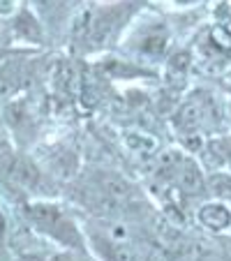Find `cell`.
Wrapping results in <instances>:
<instances>
[{
	"label": "cell",
	"instance_id": "cell-1",
	"mask_svg": "<svg viewBox=\"0 0 231 261\" xmlns=\"http://www.w3.org/2000/svg\"><path fill=\"white\" fill-rule=\"evenodd\" d=\"M0 171L5 173V178L16 185V188H35L40 182V171L35 169L33 162L25 158L12 153V148H0Z\"/></svg>",
	"mask_w": 231,
	"mask_h": 261
},
{
	"label": "cell",
	"instance_id": "cell-2",
	"mask_svg": "<svg viewBox=\"0 0 231 261\" xmlns=\"http://www.w3.org/2000/svg\"><path fill=\"white\" fill-rule=\"evenodd\" d=\"M28 215H30V220H33L35 224H40L42 229H46V231L54 233V236H60V238L67 236V238H72V241L76 238L72 224L60 215L58 208L49 206V203H35V206L28 211Z\"/></svg>",
	"mask_w": 231,
	"mask_h": 261
},
{
	"label": "cell",
	"instance_id": "cell-3",
	"mask_svg": "<svg viewBox=\"0 0 231 261\" xmlns=\"http://www.w3.org/2000/svg\"><path fill=\"white\" fill-rule=\"evenodd\" d=\"M97 190L102 194H107L111 201H116L120 208H125L132 201V188H130V182L123 180L120 176H113V173H102V176H97Z\"/></svg>",
	"mask_w": 231,
	"mask_h": 261
},
{
	"label": "cell",
	"instance_id": "cell-4",
	"mask_svg": "<svg viewBox=\"0 0 231 261\" xmlns=\"http://www.w3.org/2000/svg\"><path fill=\"white\" fill-rule=\"evenodd\" d=\"M171 176H173V180L178 182V188L187 194H199L203 190L201 173H199V169L192 162H187V160H178L173 171H171Z\"/></svg>",
	"mask_w": 231,
	"mask_h": 261
},
{
	"label": "cell",
	"instance_id": "cell-5",
	"mask_svg": "<svg viewBox=\"0 0 231 261\" xmlns=\"http://www.w3.org/2000/svg\"><path fill=\"white\" fill-rule=\"evenodd\" d=\"M23 86V69L19 63H7L0 67V95H10L19 93V88Z\"/></svg>",
	"mask_w": 231,
	"mask_h": 261
},
{
	"label": "cell",
	"instance_id": "cell-6",
	"mask_svg": "<svg viewBox=\"0 0 231 261\" xmlns=\"http://www.w3.org/2000/svg\"><path fill=\"white\" fill-rule=\"evenodd\" d=\"M118 23V12H104L97 19H90V30L88 37L95 42V44H102L107 42V37L111 35V30Z\"/></svg>",
	"mask_w": 231,
	"mask_h": 261
},
{
	"label": "cell",
	"instance_id": "cell-7",
	"mask_svg": "<svg viewBox=\"0 0 231 261\" xmlns=\"http://www.w3.org/2000/svg\"><path fill=\"white\" fill-rule=\"evenodd\" d=\"M199 220H201V224H206L208 229L220 231V229L229 227L231 215L224 206H220V203H208V206H203L201 211H199Z\"/></svg>",
	"mask_w": 231,
	"mask_h": 261
},
{
	"label": "cell",
	"instance_id": "cell-8",
	"mask_svg": "<svg viewBox=\"0 0 231 261\" xmlns=\"http://www.w3.org/2000/svg\"><path fill=\"white\" fill-rule=\"evenodd\" d=\"M56 88L60 90L63 95H67V97H72L74 93H76V84H79V79H76V72H74V67L69 63H60L58 69H56Z\"/></svg>",
	"mask_w": 231,
	"mask_h": 261
},
{
	"label": "cell",
	"instance_id": "cell-9",
	"mask_svg": "<svg viewBox=\"0 0 231 261\" xmlns=\"http://www.w3.org/2000/svg\"><path fill=\"white\" fill-rule=\"evenodd\" d=\"M199 120H201V114H199V107H194V104H185L176 114V125L183 132H194Z\"/></svg>",
	"mask_w": 231,
	"mask_h": 261
},
{
	"label": "cell",
	"instance_id": "cell-10",
	"mask_svg": "<svg viewBox=\"0 0 231 261\" xmlns=\"http://www.w3.org/2000/svg\"><path fill=\"white\" fill-rule=\"evenodd\" d=\"M109 256L111 261H143L146 256L130 243H111L109 245Z\"/></svg>",
	"mask_w": 231,
	"mask_h": 261
},
{
	"label": "cell",
	"instance_id": "cell-11",
	"mask_svg": "<svg viewBox=\"0 0 231 261\" xmlns=\"http://www.w3.org/2000/svg\"><path fill=\"white\" fill-rule=\"evenodd\" d=\"M16 33L23 35L25 40H33V42H40V37H42L40 25H37V21H35L30 14H21L19 19H16Z\"/></svg>",
	"mask_w": 231,
	"mask_h": 261
},
{
	"label": "cell",
	"instance_id": "cell-12",
	"mask_svg": "<svg viewBox=\"0 0 231 261\" xmlns=\"http://www.w3.org/2000/svg\"><path fill=\"white\" fill-rule=\"evenodd\" d=\"M125 141H127V146L132 148V150H137V153H155L158 150V141L150 137H146V134H139V132H130L127 137H125Z\"/></svg>",
	"mask_w": 231,
	"mask_h": 261
},
{
	"label": "cell",
	"instance_id": "cell-13",
	"mask_svg": "<svg viewBox=\"0 0 231 261\" xmlns=\"http://www.w3.org/2000/svg\"><path fill=\"white\" fill-rule=\"evenodd\" d=\"M211 190L215 197L220 199H231V176H224V173H215L211 178Z\"/></svg>",
	"mask_w": 231,
	"mask_h": 261
},
{
	"label": "cell",
	"instance_id": "cell-14",
	"mask_svg": "<svg viewBox=\"0 0 231 261\" xmlns=\"http://www.w3.org/2000/svg\"><path fill=\"white\" fill-rule=\"evenodd\" d=\"M35 3H37V7H40L44 14H56V12L65 5V0H35Z\"/></svg>",
	"mask_w": 231,
	"mask_h": 261
},
{
	"label": "cell",
	"instance_id": "cell-15",
	"mask_svg": "<svg viewBox=\"0 0 231 261\" xmlns=\"http://www.w3.org/2000/svg\"><path fill=\"white\" fill-rule=\"evenodd\" d=\"M143 261H169V259H167V254H164L162 250H152Z\"/></svg>",
	"mask_w": 231,
	"mask_h": 261
},
{
	"label": "cell",
	"instance_id": "cell-16",
	"mask_svg": "<svg viewBox=\"0 0 231 261\" xmlns=\"http://www.w3.org/2000/svg\"><path fill=\"white\" fill-rule=\"evenodd\" d=\"M5 229H7V224H5V217L0 215V241H3V236H5Z\"/></svg>",
	"mask_w": 231,
	"mask_h": 261
},
{
	"label": "cell",
	"instance_id": "cell-17",
	"mask_svg": "<svg viewBox=\"0 0 231 261\" xmlns=\"http://www.w3.org/2000/svg\"><path fill=\"white\" fill-rule=\"evenodd\" d=\"M16 261H42V259H37V256H21V259H16Z\"/></svg>",
	"mask_w": 231,
	"mask_h": 261
},
{
	"label": "cell",
	"instance_id": "cell-18",
	"mask_svg": "<svg viewBox=\"0 0 231 261\" xmlns=\"http://www.w3.org/2000/svg\"><path fill=\"white\" fill-rule=\"evenodd\" d=\"M226 254H229V259H231V243H226Z\"/></svg>",
	"mask_w": 231,
	"mask_h": 261
},
{
	"label": "cell",
	"instance_id": "cell-19",
	"mask_svg": "<svg viewBox=\"0 0 231 261\" xmlns=\"http://www.w3.org/2000/svg\"><path fill=\"white\" fill-rule=\"evenodd\" d=\"M183 3H190V0H183Z\"/></svg>",
	"mask_w": 231,
	"mask_h": 261
}]
</instances>
